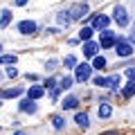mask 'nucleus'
<instances>
[{
	"label": "nucleus",
	"mask_w": 135,
	"mask_h": 135,
	"mask_svg": "<svg viewBox=\"0 0 135 135\" xmlns=\"http://www.w3.org/2000/svg\"><path fill=\"white\" fill-rule=\"evenodd\" d=\"M90 74H92V65H88V63H79V65L74 68V79H77L79 83L88 81Z\"/></svg>",
	"instance_id": "f257e3e1"
},
{
	"label": "nucleus",
	"mask_w": 135,
	"mask_h": 135,
	"mask_svg": "<svg viewBox=\"0 0 135 135\" xmlns=\"http://www.w3.org/2000/svg\"><path fill=\"white\" fill-rule=\"evenodd\" d=\"M113 20H115L119 27H126V25H128V14H126V7L115 5V9H113Z\"/></svg>",
	"instance_id": "f03ea898"
},
{
	"label": "nucleus",
	"mask_w": 135,
	"mask_h": 135,
	"mask_svg": "<svg viewBox=\"0 0 135 135\" xmlns=\"http://www.w3.org/2000/svg\"><path fill=\"white\" fill-rule=\"evenodd\" d=\"M99 45L104 50L113 47V45H117V36L110 32V29H104V32H101V38H99Z\"/></svg>",
	"instance_id": "7ed1b4c3"
},
{
	"label": "nucleus",
	"mask_w": 135,
	"mask_h": 135,
	"mask_svg": "<svg viewBox=\"0 0 135 135\" xmlns=\"http://www.w3.org/2000/svg\"><path fill=\"white\" fill-rule=\"evenodd\" d=\"M115 52H117V56L126 59V56H131V54H133V45H131V43H126V41H122V38H117Z\"/></svg>",
	"instance_id": "20e7f679"
},
{
	"label": "nucleus",
	"mask_w": 135,
	"mask_h": 135,
	"mask_svg": "<svg viewBox=\"0 0 135 135\" xmlns=\"http://www.w3.org/2000/svg\"><path fill=\"white\" fill-rule=\"evenodd\" d=\"M70 16H72V20H79V18H83V16H88V5H83V2L74 5L72 9H70Z\"/></svg>",
	"instance_id": "39448f33"
},
{
	"label": "nucleus",
	"mask_w": 135,
	"mask_h": 135,
	"mask_svg": "<svg viewBox=\"0 0 135 135\" xmlns=\"http://www.w3.org/2000/svg\"><path fill=\"white\" fill-rule=\"evenodd\" d=\"M18 32L25 34V36H29V34L36 32V23H34V20H23V23L18 25Z\"/></svg>",
	"instance_id": "423d86ee"
},
{
	"label": "nucleus",
	"mask_w": 135,
	"mask_h": 135,
	"mask_svg": "<svg viewBox=\"0 0 135 135\" xmlns=\"http://www.w3.org/2000/svg\"><path fill=\"white\" fill-rule=\"evenodd\" d=\"M97 50H99V43H92V41L83 43V54L86 56H97Z\"/></svg>",
	"instance_id": "0eeeda50"
},
{
	"label": "nucleus",
	"mask_w": 135,
	"mask_h": 135,
	"mask_svg": "<svg viewBox=\"0 0 135 135\" xmlns=\"http://www.w3.org/2000/svg\"><path fill=\"white\" fill-rule=\"evenodd\" d=\"M20 110H23V113H36L38 108H36L34 99H29V97H27V99H23V101H20Z\"/></svg>",
	"instance_id": "6e6552de"
},
{
	"label": "nucleus",
	"mask_w": 135,
	"mask_h": 135,
	"mask_svg": "<svg viewBox=\"0 0 135 135\" xmlns=\"http://www.w3.org/2000/svg\"><path fill=\"white\" fill-rule=\"evenodd\" d=\"M43 95H45V86H32V88H29V92H27L29 99H41Z\"/></svg>",
	"instance_id": "1a4fd4ad"
},
{
	"label": "nucleus",
	"mask_w": 135,
	"mask_h": 135,
	"mask_svg": "<svg viewBox=\"0 0 135 135\" xmlns=\"http://www.w3.org/2000/svg\"><path fill=\"white\" fill-rule=\"evenodd\" d=\"M61 106H63V110H74V108L79 106V99L77 97H65V99L61 101Z\"/></svg>",
	"instance_id": "9d476101"
},
{
	"label": "nucleus",
	"mask_w": 135,
	"mask_h": 135,
	"mask_svg": "<svg viewBox=\"0 0 135 135\" xmlns=\"http://www.w3.org/2000/svg\"><path fill=\"white\" fill-rule=\"evenodd\" d=\"M97 115H99L101 119H108V117L113 115V108H110V104H101V106L97 108Z\"/></svg>",
	"instance_id": "9b49d317"
},
{
	"label": "nucleus",
	"mask_w": 135,
	"mask_h": 135,
	"mask_svg": "<svg viewBox=\"0 0 135 135\" xmlns=\"http://www.w3.org/2000/svg\"><path fill=\"white\" fill-rule=\"evenodd\" d=\"M92 25H95L97 29H106V25H108V16H95V18H92Z\"/></svg>",
	"instance_id": "f8f14e48"
},
{
	"label": "nucleus",
	"mask_w": 135,
	"mask_h": 135,
	"mask_svg": "<svg viewBox=\"0 0 135 135\" xmlns=\"http://www.w3.org/2000/svg\"><path fill=\"white\" fill-rule=\"evenodd\" d=\"M74 122H77V124L81 126V128H88V124H90V122H88V115H86V113H77Z\"/></svg>",
	"instance_id": "ddd939ff"
},
{
	"label": "nucleus",
	"mask_w": 135,
	"mask_h": 135,
	"mask_svg": "<svg viewBox=\"0 0 135 135\" xmlns=\"http://www.w3.org/2000/svg\"><path fill=\"white\" fill-rule=\"evenodd\" d=\"M72 83H74L72 77H63L61 81H59V88H61V90H70V88H72Z\"/></svg>",
	"instance_id": "4468645a"
},
{
	"label": "nucleus",
	"mask_w": 135,
	"mask_h": 135,
	"mask_svg": "<svg viewBox=\"0 0 135 135\" xmlns=\"http://www.w3.org/2000/svg\"><path fill=\"white\" fill-rule=\"evenodd\" d=\"M0 63H2V65H14L16 54H2V56H0Z\"/></svg>",
	"instance_id": "2eb2a0df"
},
{
	"label": "nucleus",
	"mask_w": 135,
	"mask_h": 135,
	"mask_svg": "<svg viewBox=\"0 0 135 135\" xmlns=\"http://www.w3.org/2000/svg\"><path fill=\"white\" fill-rule=\"evenodd\" d=\"M23 95V88H7V90H2V97H18Z\"/></svg>",
	"instance_id": "dca6fc26"
},
{
	"label": "nucleus",
	"mask_w": 135,
	"mask_h": 135,
	"mask_svg": "<svg viewBox=\"0 0 135 135\" xmlns=\"http://www.w3.org/2000/svg\"><path fill=\"white\" fill-rule=\"evenodd\" d=\"M92 32H95L92 27H81V32H79V38H81V41H90Z\"/></svg>",
	"instance_id": "f3484780"
},
{
	"label": "nucleus",
	"mask_w": 135,
	"mask_h": 135,
	"mask_svg": "<svg viewBox=\"0 0 135 135\" xmlns=\"http://www.w3.org/2000/svg\"><path fill=\"white\" fill-rule=\"evenodd\" d=\"M52 126H54L56 131H61L63 126H65V119H63L61 115H54V117H52Z\"/></svg>",
	"instance_id": "a211bd4d"
},
{
	"label": "nucleus",
	"mask_w": 135,
	"mask_h": 135,
	"mask_svg": "<svg viewBox=\"0 0 135 135\" xmlns=\"http://www.w3.org/2000/svg\"><path fill=\"white\" fill-rule=\"evenodd\" d=\"M59 23H61V25H65V27H68L70 23H72V16H70V11H63V14H59Z\"/></svg>",
	"instance_id": "6ab92c4d"
},
{
	"label": "nucleus",
	"mask_w": 135,
	"mask_h": 135,
	"mask_svg": "<svg viewBox=\"0 0 135 135\" xmlns=\"http://www.w3.org/2000/svg\"><path fill=\"white\" fill-rule=\"evenodd\" d=\"M108 86H110V88H119V86H122V77H119V74L108 77Z\"/></svg>",
	"instance_id": "aec40b11"
},
{
	"label": "nucleus",
	"mask_w": 135,
	"mask_h": 135,
	"mask_svg": "<svg viewBox=\"0 0 135 135\" xmlns=\"http://www.w3.org/2000/svg\"><path fill=\"white\" fill-rule=\"evenodd\" d=\"M9 20H11V11L5 9V11H2V18H0V27H7V25H9Z\"/></svg>",
	"instance_id": "412c9836"
},
{
	"label": "nucleus",
	"mask_w": 135,
	"mask_h": 135,
	"mask_svg": "<svg viewBox=\"0 0 135 135\" xmlns=\"http://www.w3.org/2000/svg\"><path fill=\"white\" fill-rule=\"evenodd\" d=\"M92 68H95V70H104V68H106V59H104V56H95Z\"/></svg>",
	"instance_id": "4be33fe9"
},
{
	"label": "nucleus",
	"mask_w": 135,
	"mask_h": 135,
	"mask_svg": "<svg viewBox=\"0 0 135 135\" xmlns=\"http://www.w3.org/2000/svg\"><path fill=\"white\" fill-rule=\"evenodd\" d=\"M135 95V81H128L124 88V97H133Z\"/></svg>",
	"instance_id": "5701e85b"
},
{
	"label": "nucleus",
	"mask_w": 135,
	"mask_h": 135,
	"mask_svg": "<svg viewBox=\"0 0 135 135\" xmlns=\"http://www.w3.org/2000/svg\"><path fill=\"white\" fill-rule=\"evenodd\" d=\"M92 83L99 86V88H106V86H108V79H106V77H95V79H92Z\"/></svg>",
	"instance_id": "b1692460"
},
{
	"label": "nucleus",
	"mask_w": 135,
	"mask_h": 135,
	"mask_svg": "<svg viewBox=\"0 0 135 135\" xmlns=\"http://www.w3.org/2000/svg\"><path fill=\"white\" fill-rule=\"evenodd\" d=\"M63 65H65V68H74V65H77V59H74L72 54H70V56H65V61H63Z\"/></svg>",
	"instance_id": "393cba45"
},
{
	"label": "nucleus",
	"mask_w": 135,
	"mask_h": 135,
	"mask_svg": "<svg viewBox=\"0 0 135 135\" xmlns=\"http://www.w3.org/2000/svg\"><path fill=\"white\" fill-rule=\"evenodd\" d=\"M54 90V88H56V79H45V90Z\"/></svg>",
	"instance_id": "a878e982"
},
{
	"label": "nucleus",
	"mask_w": 135,
	"mask_h": 135,
	"mask_svg": "<svg viewBox=\"0 0 135 135\" xmlns=\"http://www.w3.org/2000/svg\"><path fill=\"white\" fill-rule=\"evenodd\" d=\"M56 65H59V61H54V59L47 61V70H56Z\"/></svg>",
	"instance_id": "bb28decb"
},
{
	"label": "nucleus",
	"mask_w": 135,
	"mask_h": 135,
	"mask_svg": "<svg viewBox=\"0 0 135 135\" xmlns=\"http://www.w3.org/2000/svg\"><path fill=\"white\" fill-rule=\"evenodd\" d=\"M16 74H18V72H16L14 68H7V77H16Z\"/></svg>",
	"instance_id": "cd10ccee"
},
{
	"label": "nucleus",
	"mask_w": 135,
	"mask_h": 135,
	"mask_svg": "<svg viewBox=\"0 0 135 135\" xmlns=\"http://www.w3.org/2000/svg\"><path fill=\"white\" fill-rule=\"evenodd\" d=\"M128 43H131V45H135V32L131 34V38H128Z\"/></svg>",
	"instance_id": "c85d7f7f"
},
{
	"label": "nucleus",
	"mask_w": 135,
	"mask_h": 135,
	"mask_svg": "<svg viewBox=\"0 0 135 135\" xmlns=\"http://www.w3.org/2000/svg\"><path fill=\"white\" fill-rule=\"evenodd\" d=\"M16 5H18V7H23V5H27V0H16Z\"/></svg>",
	"instance_id": "c756f323"
},
{
	"label": "nucleus",
	"mask_w": 135,
	"mask_h": 135,
	"mask_svg": "<svg viewBox=\"0 0 135 135\" xmlns=\"http://www.w3.org/2000/svg\"><path fill=\"white\" fill-rule=\"evenodd\" d=\"M14 135H27V133H25V131H18V133H14Z\"/></svg>",
	"instance_id": "7c9ffc66"
},
{
	"label": "nucleus",
	"mask_w": 135,
	"mask_h": 135,
	"mask_svg": "<svg viewBox=\"0 0 135 135\" xmlns=\"http://www.w3.org/2000/svg\"><path fill=\"white\" fill-rule=\"evenodd\" d=\"M104 135H117V133H104Z\"/></svg>",
	"instance_id": "2f4dec72"
}]
</instances>
